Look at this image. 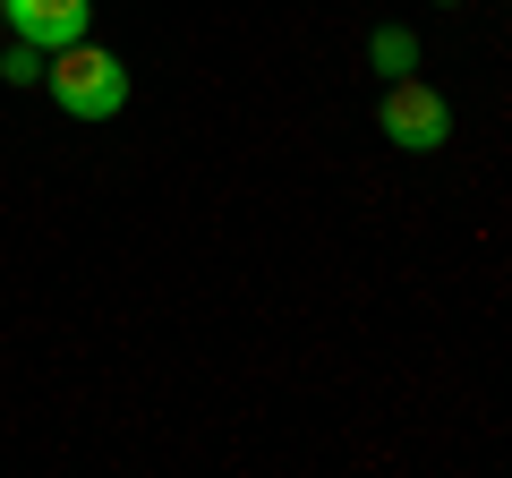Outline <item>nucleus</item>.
<instances>
[{"mask_svg":"<svg viewBox=\"0 0 512 478\" xmlns=\"http://www.w3.org/2000/svg\"><path fill=\"white\" fill-rule=\"evenodd\" d=\"M43 86H52V103L69 111V120H111V111L128 103V60L77 35V43H60V52H52Z\"/></svg>","mask_w":512,"mask_h":478,"instance_id":"nucleus-1","label":"nucleus"},{"mask_svg":"<svg viewBox=\"0 0 512 478\" xmlns=\"http://www.w3.org/2000/svg\"><path fill=\"white\" fill-rule=\"evenodd\" d=\"M376 120H384V137H393L402 154H436L444 137H453V103H444L419 69L384 86V111H376Z\"/></svg>","mask_w":512,"mask_h":478,"instance_id":"nucleus-2","label":"nucleus"},{"mask_svg":"<svg viewBox=\"0 0 512 478\" xmlns=\"http://www.w3.org/2000/svg\"><path fill=\"white\" fill-rule=\"evenodd\" d=\"M0 18L18 26V43L60 52V43H77V35L94 26V0H0Z\"/></svg>","mask_w":512,"mask_h":478,"instance_id":"nucleus-3","label":"nucleus"},{"mask_svg":"<svg viewBox=\"0 0 512 478\" xmlns=\"http://www.w3.org/2000/svg\"><path fill=\"white\" fill-rule=\"evenodd\" d=\"M367 60H376V77H410V69H419V35H402V26H376Z\"/></svg>","mask_w":512,"mask_h":478,"instance_id":"nucleus-4","label":"nucleus"},{"mask_svg":"<svg viewBox=\"0 0 512 478\" xmlns=\"http://www.w3.org/2000/svg\"><path fill=\"white\" fill-rule=\"evenodd\" d=\"M0 77H9V86H43V52H35V43H9Z\"/></svg>","mask_w":512,"mask_h":478,"instance_id":"nucleus-5","label":"nucleus"},{"mask_svg":"<svg viewBox=\"0 0 512 478\" xmlns=\"http://www.w3.org/2000/svg\"><path fill=\"white\" fill-rule=\"evenodd\" d=\"M444 9H453V0H444Z\"/></svg>","mask_w":512,"mask_h":478,"instance_id":"nucleus-6","label":"nucleus"}]
</instances>
